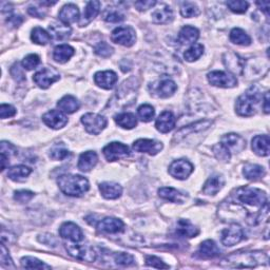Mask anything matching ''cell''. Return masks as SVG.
I'll return each instance as SVG.
<instances>
[{"instance_id": "cell-20", "label": "cell", "mask_w": 270, "mask_h": 270, "mask_svg": "<svg viewBox=\"0 0 270 270\" xmlns=\"http://www.w3.org/2000/svg\"><path fill=\"white\" fill-rule=\"evenodd\" d=\"M176 89H177V86L172 79L165 78V79L159 80L155 85L153 91L160 98H168L175 93Z\"/></svg>"}, {"instance_id": "cell-58", "label": "cell", "mask_w": 270, "mask_h": 270, "mask_svg": "<svg viewBox=\"0 0 270 270\" xmlns=\"http://www.w3.org/2000/svg\"><path fill=\"white\" fill-rule=\"evenodd\" d=\"M155 5H156V2H154V0H140V2H136L134 4L135 8L140 12L147 11V10L153 8Z\"/></svg>"}, {"instance_id": "cell-5", "label": "cell", "mask_w": 270, "mask_h": 270, "mask_svg": "<svg viewBox=\"0 0 270 270\" xmlns=\"http://www.w3.org/2000/svg\"><path fill=\"white\" fill-rule=\"evenodd\" d=\"M80 242H72L66 244L68 254L79 261L84 262H95L97 255L93 248L88 245L79 244Z\"/></svg>"}, {"instance_id": "cell-11", "label": "cell", "mask_w": 270, "mask_h": 270, "mask_svg": "<svg viewBox=\"0 0 270 270\" xmlns=\"http://www.w3.org/2000/svg\"><path fill=\"white\" fill-rule=\"evenodd\" d=\"M244 239V232L240 225L231 224L222 231V243L225 246H235Z\"/></svg>"}, {"instance_id": "cell-47", "label": "cell", "mask_w": 270, "mask_h": 270, "mask_svg": "<svg viewBox=\"0 0 270 270\" xmlns=\"http://www.w3.org/2000/svg\"><path fill=\"white\" fill-rule=\"evenodd\" d=\"M212 151H213L215 157H217L221 161H224V163H227V161H229L231 158L230 151L223 145L222 142L214 145L212 148Z\"/></svg>"}, {"instance_id": "cell-36", "label": "cell", "mask_w": 270, "mask_h": 270, "mask_svg": "<svg viewBox=\"0 0 270 270\" xmlns=\"http://www.w3.org/2000/svg\"><path fill=\"white\" fill-rule=\"evenodd\" d=\"M57 107L65 114H72L79 109V101L72 95H65L58 102Z\"/></svg>"}, {"instance_id": "cell-15", "label": "cell", "mask_w": 270, "mask_h": 270, "mask_svg": "<svg viewBox=\"0 0 270 270\" xmlns=\"http://www.w3.org/2000/svg\"><path fill=\"white\" fill-rule=\"evenodd\" d=\"M59 236L71 242H81L84 240L82 230L72 222H66L60 226Z\"/></svg>"}, {"instance_id": "cell-38", "label": "cell", "mask_w": 270, "mask_h": 270, "mask_svg": "<svg viewBox=\"0 0 270 270\" xmlns=\"http://www.w3.org/2000/svg\"><path fill=\"white\" fill-rule=\"evenodd\" d=\"M243 174L250 181H257L265 176L266 170L264 167L256 164H247L243 169Z\"/></svg>"}, {"instance_id": "cell-13", "label": "cell", "mask_w": 270, "mask_h": 270, "mask_svg": "<svg viewBox=\"0 0 270 270\" xmlns=\"http://www.w3.org/2000/svg\"><path fill=\"white\" fill-rule=\"evenodd\" d=\"M133 149L139 153H148L150 155H156L163 150V143L154 139L140 138L133 142Z\"/></svg>"}, {"instance_id": "cell-23", "label": "cell", "mask_w": 270, "mask_h": 270, "mask_svg": "<svg viewBox=\"0 0 270 270\" xmlns=\"http://www.w3.org/2000/svg\"><path fill=\"white\" fill-rule=\"evenodd\" d=\"M58 17H59V20L63 24L69 26L70 24H74L79 19V10L77 6L73 4L66 5L60 10Z\"/></svg>"}, {"instance_id": "cell-10", "label": "cell", "mask_w": 270, "mask_h": 270, "mask_svg": "<svg viewBox=\"0 0 270 270\" xmlns=\"http://www.w3.org/2000/svg\"><path fill=\"white\" fill-rule=\"evenodd\" d=\"M59 79L60 75L57 73V71L51 68H44L33 76L34 82L41 89H48L52 84Z\"/></svg>"}, {"instance_id": "cell-53", "label": "cell", "mask_w": 270, "mask_h": 270, "mask_svg": "<svg viewBox=\"0 0 270 270\" xmlns=\"http://www.w3.org/2000/svg\"><path fill=\"white\" fill-rule=\"evenodd\" d=\"M33 197H34V193L29 190H19L14 193V200L22 204L28 203L33 199Z\"/></svg>"}, {"instance_id": "cell-7", "label": "cell", "mask_w": 270, "mask_h": 270, "mask_svg": "<svg viewBox=\"0 0 270 270\" xmlns=\"http://www.w3.org/2000/svg\"><path fill=\"white\" fill-rule=\"evenodd\" d=\"M111 40L123 47H132L136 40V34L131 27H118L112 32Z\"/></svg>"}, {"instance_id": "cell-16", "label": "cell", "mask_w": 270, "mask_h": 270, "mask_svg": "<svg viewBox=\"0 0 270 270\" xmlns=\"http://www.w3.org/2000/svg\"><path fill=\"white\" fill-rule=\"evenodd\" d=\"M44 122L48 126V127L52 129H61L68 123V118L64 112L60 110H51L44 114L43 116Z\"/></svg>"}, {"instance_id": "cell-18", "label": "cell", "mask_w": 270, "mask_h": 270, "mask_svg": "<svg viewBox=\"0 0 270 270\" xmlns=\"http://www.w3.org/2000/svg\"><path fill=\"white\" fill-rule=\"evenodd\" d=\"M175 117L170 111H164L160 113L155 121V128L160 133H168L175 127Z\"/></svg>"}, {"instance_id": "cell-35", "label": "cell", "mask_w": 270, "mask_h": 270, "mask_svg": "<svg viewBox=\"0 0 270 270\" xmlns=\"http://www.w3.org/2000/svg\"><path fill=\"white\" fill-rule=\"evenodd\" d=\"M75 50L72 48L69 45H60L57 46L55 49H54L53 52V59L56 63L59 64H65L67 63L72 56L74 55Z\"/></svg>"}, {"instance_id": "cell-22", "label": "cell", "mask_w": 270, "mask_h": 270, "mask_svg": "<svg viewBox=\"0 0 270 270\" xmlns=\"http://www.w3.org/2000/svg\"><path fill=\"white\" fill-rule=\"evenodd\" d=\"M98 230L105 233H119L124 229V224L121 220L116 218H106L101 220L97 225Z\"/></svg>"}, {"instance_id": "cell-8", "label": "cell", "mask_w": 270, "mask_h": 270, "mask_svg": "<svg viewBox=\"0 0 270 270\" xmlns=\"http://www.w3.org/2000/svg\"><path fill=\"white\" fill-rule=\"evenodd\" d=\"M208 81L219 88H233L238 85V79L230 73L223 71H212L207 75Z\"/></svg>"}, {"instance_id": "cell-59", "label": "cell", "mask_w": 270, "mask_h": 270, "mask_svg": "<svg viewBox=\"0 0 270 270\" xmlns=\"http://www.w3.org/2000/svg\"><path fill=\"white\" fill-rule=\"evenodd\" d=\"M11 74L12 76L17 80V81H23L26 79L25 77V74H24V72L22 70V68L19 67V65L18 64H15L12 69H11Z\"/></svg>"}, {"instance_id": "cell-51", "label": "cell", "mask_w": 270, "mask_h": 270, "mask_svg": "<svg viewBox=\"0 0 270 270\" xmlns=\"http://www.w3.org/2000/svg\"><path fill=\"white\" fill-rule=\"evenodd\" d=\"M94 51L98 56L103 57V58L110 57L113 54V48L109 44H107L105 41H101L98 45H96L94 48Z\"/></svg>"}, {"instance_id": "cell-44", "label": "cell", "mask_w": 270, "mask_h": 270, "mask_svg": "<svg viewBox=\"0 0 270 270\" xmlns=\"http://www.w3.org/2000/svg\"><path fill=\"white\" fill-rule=\"evenodd\" d=\"M70 155L69 150L65 147L64 142H58L55 143L50 151V157L52 159H55V160H63L66 159L68 156Z\"/></svg>"}, {"instance_id": "cell-55", "label": "cell", "mask_w": 270, "mask_h": 270, "mask_svg": "<svg viewBox=\"0 0 270 270\" xmlns=\"http://www.w3.org/2000/svg\"><path fill=\"white\" fill-rule=\"evenodd\" d=\"M0 248H2V254H0V261H2V265L7 268H15L13 261L9 255V251L6 248L4 243L2 244V246H0Z\"/></svg>"}, {"instance_id": "cell-48", "label": "cell", "mask_w": 270, "mask_h": 270, "mask_svg": "<svg viewBox=\"0 0 270 270\" xmlns=\"http://www.w3.org/2000/svg\"><path fill=\"white\" fill-rule=\"evenodd\" d=\"M201 13L199 7L193 3H183L181 6V14L185 18H191L199 16Z\"/></svg>"}, {"instance_id": "cell-9", "label": "cell", "mask_w": 270, "mask_h": 270, "mask_svg": "<svg viewBox=\"0 0 270 270\" xmlns=\"http://www.w3.org/2000/svg\"><path fill=\"white\" fill-rule=\"evenodd\" d=\"M102 153L108 161H115L120 158L129 156L130 151L128 146H126L118 141H113L102 149Z\"/></svg>"}, {"instance_id": "cell-56", "label": "cell", "mask_w": 270, "mask_h": 270, "mask_svg": "<svg viewBox=\"0 0 270 270\" xmlns=\"http://www.w3.org/2000/svg\"><path fill=\"white\" fill-rule=\"evenodd\" d=\"M16 114V109L11 106V105H7V103H3L0 106V118H9L12 117Z\"/></svg>"}, {"instance_id": "cell-63", "label": "cell", "mask_w": 270, "mask_h": 270, "mask_svg": "<svg viewBox=\"0 0 270 270\" xmlns=\"http://www.w3.org/2000/svg\"><path fill=\"white\" fill-rule=\"evenodd\" d=\"M264 110H265V113H269V110H270V108H269V92H266L265 94V97H264Z\"/></svg>"}, {"instance_id": "cell-40", "label": "cell", "mask_w": 270, "mask_h": 270, "mask_svg": "<svg viewBox=\"0 0 270 270\" xmlns=\"http://www.w3.org/2000/svg\"><path fill=\"white\" fill-rule=\"evenodd\" d=\"M230 40L240 46H249L251 44V38L250 36L240 28H235L232 29L230 32Z\"/></svg>"}, {"instance_id": "cell-37", "label": "cell", "mask_w": 270, "mask_h": 270, "mask_svg": "<svg viewBox=\"0 0 270 270\" xmlns=\"http://www.w3.org/2000/svg\"><path fill=\"white\" fill-rule=\"evenodd\" d=\"M114 120L119 126V127H121L122 129H128V130L135 128L137 124L136 116L133 113H129V112H124V113L115 115Z\"/></svg>"}, {"instance_id": "cell-19", "label": "cell", "mask_w": 270, "mask_h": 270, "mask_svg": "<svg viewBox=\"0 0 270 270\" xmlns=\"http://www.w3.org/2000/svg\"><path fill=\"white\" fill-rule=\"evenodd\" d=\"M220 255H221V249L211 240H207L203 242L200 245L199 250H197V253H196V257H199L200 259H205V260L214 259V258L219 257Z\"/></svg>"}, {"instance_id": "cell-14", "label": "cell", "mask_w": 270, "mask_h": 270, "mask_svg": "<svg viewBox=\"0 0 270 270\" xmlns=\"http://www.w3.org/2000/svg\"><path fill=\"white\" fill-rule=\"evenodd\" d=\"M213 122L211 120H200V121H196L194 123H191V124H188V126H185V127H183L182 129H179L176 134L174 135V141H181L183 138H185L186 136H188L189 134H192V133H197V132H201V131H204L206 129H208L209 127H211V124Z\"/></svg>"}, {"instance_id": "cell-43", "label": "cell", "mask_w": 270, "mask_h": 270, "mask_svg": "<svg viewBox=\"0 0 270 270\" xmlns=\"http://www.w3.org/2000/svg\"><path fill=\"white\" fill-rule=\"evenodd\" d=\"M204 54V46L201 44H193L184 54V57L187 61H194L199 59Z\"/></svg>"}, {"instance_id": "cell-30", "label": "cell", "mask_w": 270, "mask_h": 270, "mask_svg": "<svg viewBox=\"0 0 270 270\" xmlns=\"http://www.w3.org/2000/svg\"><path fill=\"white\" fill-rule=\"evenodd\" d=\"M158 195L161 199L172 203L183 204L187 200V195L183 194L182 192H179L178 190L172 187H163L158 189Z\"/></svg>"}, {"instance_id": "cell-32", "label": "cell", "mask_w": 270, "mask_h": 270, "mask_svg": "<svg viewBox=\"0 0 270 270\" xmlns=\"http://www.w3.org/2000/svg\"><path fill=\"white\" fill-rule=\"evenodd\" d=\"M270 139L268 135H257L253 139V150L259 156H268L270 151Z\"/></svg>"}, {"instance_id": "cell-2", "label": "cell", "mask_w": 270, "mask_h": 270, "mask_svg": "<svg viewBox=\"0 0 270 270\" xmlns=\"http://www.w3.org/2000/svg\"><path fill=\"white\" fill-rule=\"evenodd\" d=\"M57 184L65 194L75 197L81 196L90 188L88 179L78 174H64L58 177Z\"/></svg>"}, {"instance_id": "cell-34", "label": "cell", "mask_w": 270, "mask_h": 270, "mask_svg": "<svg viewBox=\"0 0 270 270\" xmlns=\"http://www.w3.org/2000/svg\"><path fill=\"white\" fill-rule=\"evenodd\" d=\"M176 233L183 238H194L200 233L199 228H196L188 220H179L177 222Z\"/></svg>"}, {"instance_id": "cell-60", "label": "cell", "mask_w": 270, "mask_h": 270, "mask_svg": "<svg viewBox=\"0 0 270 270\" xmlns=\"http://www.w3.org/2000/svg\"><path fill=\"white\" fill-rule=\"evenodd\" d=\"M24 19L22 16H17V15H14V16H9V19H8V23L11 24L13 27H19L22 24H23Z\"/></svg>"}, {"instance_id": "cell-54", "label": "cell", "mask_w": 270, "mask_h": 270, "mask_svg": "<svg viewBox=\"0 0 270 270\" xmlns=\"http://www.w3.org/2000/svg\"><path fill=\"white\" fill-rule=\"evenodd\" d=\"M2 148H0V152H2L3 156H6L8 159H10L11 156H14L17 154V149L15 146H13L11 142L8 141H2Z\"/></svg>"}, {"instance_id": "cell-26", "label": "cell", "mask_w": 270, "mask_h": 270, "mask_svg": "<svg viewBox=\"0 0 270 270\" xmlns=\"http://www.w3.org/2000/svg\"><path fill=\"white\" fill-rule=\"evenodd\" d=\"M152 22L154 24L164 25L168 24L173 19V12L167 5H160L158 9H155L151 14Z\"/></svg>"}, {"instance_id": "cell-17", "label": "cell", "mask_w": 270, "mask_h": 270, "mask_svg": "<svg viewBox=\"0 0 270 270\" xmlns=\"http://www.w3.org/2000/svg\"><path fill=\"white\" fill-rule=\"evenodd\" d=\"M221 142L230 151V153H240L246 148L245 139L236 133L224 135Z\"/></svg>"}, {"instance_id": "cell-45", "label": "cell", "mask_w": 270, "mask_h": 270, "mask_svg": "<svg viewBox=\"0 0 270 270\" xmlns=\"http://www.w3.org/2000/svg\"><path fill=\"white\" fill-rule=\"evenodd\" d=\"M103 19L107 23H112L117 24L124 19V15L115 8H108L103 14Z\"/></svg>"}, {"instance_id": "cell-41", "label": "cell", "mask_w": 270, "mask_h": 270, "mask_svg": "<svg viewBox=\"0 0 270 270\" xmlns=\"http://www.w3.org/2000/svg\"><path fill=\"white\" fill-rule=\"evenodd\" d=\"M31 39L34 44H37L40 46H46L48 43H50L51 40V36L50 34L44 30L43 28L39 27H36L32 30L31 33Z\"/></svg>"}, {"instance_id": "cell-27", "label": "cell", "mask_w": 270, "mask_h": 270, "mask_svg": "<svg viewBox=\"0 0 270 270\" xmlns=\"http://www.w3.org/2000/svg\"><path fill=\"white\" fill-rule=\"evenodd\" d=\"M98 156L94 151H87L80 154L78 160V169L82 172L91 171L97 164Z\"/></svg>"}, {"instance_id": "cell-33", "label": "cell", "mask_w": 270, "mask_h": 270, "mask_svg": "<svg viewBox=\"0 0 270 270\" xmlns=\"http://www.w3.org/2000/svg\"><path fill=\"white\" fill-rule=\"evenodd\" d=\"M49 32L51 38L57 41H63L70 37L72 30L68 25L65 24H53L49 27Z\"/></svg>"}, {"instance_id": "cell-52", "label": "cell", "mask_w": 270, "mask_h": 270, "mask_svg": "<svg viewBox=\"0 0 270 270\" xmlns=\"http://www.w3.org/2000/svg\"><path fill=\"white\" fill-rule=\"evenodd\" d=\"M40 63V58L38 55H36V54H29L28 56H26L22 63L23 68L27 69V70H33L36 67H37Z\"/></svg>"}, {"instance_id": "cell-39", "label": "cell", "mask_w": 270, "mask_h": 270, "mask_svg": "<svg viewBox=\"0 0 270 270\" xmlns=\"http://www.w3.org/2000/svg\"><path fill=\"white\" fill-rule=\"evenodd\" d=\"M31 172L32 170L29 167L24 165H18L9 169L8 176L10 179H12V181L22 182L31 174Z\"/></svg>"}, {"instance_id": "cell-4", "label": "cell", "mask_w": 270, "mask_h": 270, "mask_svg": "<svg viewBox=\"0 0 270 270\" xmlns=\"http://www.w3.org/2000/svg\"><path fill=\"white\" fill-rule=\"evenodd\" d=\"M233 196H235L236 201L240 204H244L250 207L262 209L265 205L268 204L266 193L258 188L242 187L236 191V194H233Z\"/></svg>"}, {"instance_id": "cell-61", "label": "cell", "mask_w": 270, "mask_h": 270, "mask_svg": "<svg viewBox=\"0 0 270 270\" xmlns=\"http://www.w3.org/2000/svg\"><path fill=\"white\" fill-rule=\"evenodd\" d=\"M29 14L34 16V17H37V18H44L45 15H46V12H44L41 9H38V8H29L28 10Z\"/></svg>"}, {"instance_id": "cell-50", "label": "cell", "mask_w": 270, "mask_h": 270, "mask_svg": "<svg viewBox=\"0 0 270 270\" xmlns=\"http://www.w3.org/2000/svg\"><path fill=\"white\" fill-rule=\"evenodd\" d=\"M113 258H114V262L119 266H131L134 265L135 263L133 256L126 253H116L114 254Z\"/></svg>"}, {"instance_id": "cell-1", "label": "cell", "mask_w": 270, "mask_h": 270, "mask_svg": "<svg viewBox=\"0 0 270 270\" xmlns=\"http://www.w3.org/2000/svg\"><path fill=\"white\" fill-rule=\"evenodd\" d=\"M268 262V256L261 251H250V253H236L221 263L222 266L228 268H254Z\"/></svg>"}, {"instance_id": "cell-62", "label": "cell", "mask_w": 270, "mask_h": 270, "mask_svg": "<svg viewBox=\"0 0 270 270\" xmlns=\"http://www.w3.org/2000/svg\"><path fill=\"white\" fill-rule=\"evenodd\" d=\"M257 5H258V7L260 8L261 11H263L267 16H269V7H270L269 2H262V3L258 2Z\"/></svg>"}, {"instance_id": "cell-12", "label": "cell", "mask_w": 270, "mask_h": 270, "mask_svg": "<svg viewBox=\"0 0 270 270\" xmlns=\"http://www.w3.org/2000/svg\"><path fill=\"white\" fill-rule=\"evenodd\" d=\"M193 172V165L187 159L174 160L169 167V174L176 179H186Z\"/></svg>"}, {"instance_id": "cell-24", "label": "cell", "mask_w": 270, "mask_h": 270, "mask_svg": "<svg viewBox=\"0 0 270 270\" xmlns=\"http://www.w3.org/2000/svg\"><path fill=\"white\" fill-rule=\"evenodd\" d=\"M225 185V178L220 174L210 176L203 187V192L207 195L218 194Z\"/></svg>"}, {"instance_id": "cell-6", "label": "cell", "mask_w": 270, "mask_h": 270, "mask_svg": "<svg viewBox=\"0 0 270 270\" xmlns=\"http://www.w3.org/2000/svg\"><path fill=\"white\" fill-rule=\"evenodd\" d=\"M81 122L85 126L86 131L90 134L97 135L107 127V119L105 116L96 113H87L82 115Z\"/></svg>"}, {"instance_id": "cell-57", "label": "cell", "mask_w": 270, "mask_h": 270, "mask_svg": "<svg viewBox=\"0 0 270 270\" xmlns=\"http://www.w3.org/2000/svg\"><path fill=\"white\" fill-rule=\"evenodd\" d=\"M146 264L148 266H150V267L159 268V269H161V268H165V269L169 268V265L165 264V262L161 261L159 258L153 257V256H150V257L146 258Z\"/></svg>"}, {"instance_id": "cell-46", "label": "cell", "mask_w": 270, "mask_h": 270, "mask_svg": "<svg viewBox=\"0 0 270 270\" xmlns=\"http://www.w3.org/2000/svg\"><path fill=\"white\" fill-rule=\"evenodd\" d=\"M137 113L139 118L143 121V122H149L153 119L154 115H155V110L154 108L151 105L145 103V105H141L138 109H137Z\"/></svg>"}, {"instance_id": "cell-29", "label": "cell", "mask_w": 270, "mask_h": 270, "mask_svg": "<svg viewBox=\"0 0 270 270\" xmlns=\"http://www.w3.org/2000/svg\"><path fill=\"white\" fill-rule=\"evenodd\" d=\"M99 191L107 200H116L121 195L122 188L117 183L105 182L99 185Z\"/></svg>"}, {"instance_id": "cell-42", "label": "cell", "mask_w": 270, "mask_h": 270, "mask_svg": "<svg viewBox=\"0 0 270 270\" xmlns=\"http://www.w3.org/2000/svg\"><path fill=\"white\" fill-rule=\"evenodd\" d=\"M22 267L25 269H51V266L33 257H25L20 261Z\"/></svg>"}, {"instance_id": "cell-3", "label": "cell", "mask_w": 270, "mask_h": 270, "mask_svg": "<svg viewBox=\"0 0 270 270\" xmlns=\"http://www.w3.org/2000/svg\"><path fill=\"white\" fill-rule=\"evenodd\" d=\"M262 99L261 93L255 87L250 88L248 91L241 95L236 103V111L240 116L249 117L257 113L258 106Z\"/></svg>"}, {"instance_id": "cell-31", "label": "cell", "mask_w": 270, "mask_h": 270, "mask_svg": "<svg viewBox=\"0 0 270 270\" xmlns=\"http://www.w3.org/2000/svg\"><path fill=\"white\" fill-rule=\"evenodd\" d=\"M224 63L227 69L235 74H241L242 71L245 69V61L236 53H227Z\"/></svg>"}, {"instance_id": "cell-28", "label": "cell", "mask_w": 270, "mask_h": 270, "mask_svg": "<svg viewBox=\"0 0 270 270\" xmlns=\"http://www.w3.org/2000/svg\"><path fill=\"white\" fill-rule=\"evenodd\" d=\"M200 37V31L194 27L191 26H185L179 31L177 40L181 45H190L194 44Z\"/></svg>"}, {"instance_id": "cell-21", "label": "cell", "mask_w": 270, "mask_h": 270, "mask_svg": "<svg viewBox=\"0 0 270 270\" xmlns=\"http://www.w3.org/2000/svg\"><path fill=\"white\" fill-rule=\"evenodd\" d=\"M94 81L98 87L105 90H110L116 84L117 75L113 71L97 72V73H95L94 75Z\"/></svg>"}, {"instance_id": "cell-49", "label": "cell", "mask_w": 270, "mask_h": 270, "mask_svg": "<svg viewBox=\"0 0 270 270\" xmlns=\"http://www.w3.org/2000/svg\"><path fill=\"white\" fill-rule=\"evenodd\" d=\"M226 6L233 12L238 14H243L248 9V3L244 0H229L226 3Z\"/></svg>"}, {"instance_id": "cell-25", "label": "cell", "mask_w": 270, "mask_h": 270, "mask_svg": "<svg viewBox=\"0 0 270 270\" xmlns=\"http://www.w3.org/2000/svg\"><path fill=\"white\" fill-rule=\"evenodd\" d=\"M100 10V3L93 0V2H89L86 6L84 11V15L79 20V27H86L91 23L94 18L98 15Z\"/></svg>"}]
</instances>
